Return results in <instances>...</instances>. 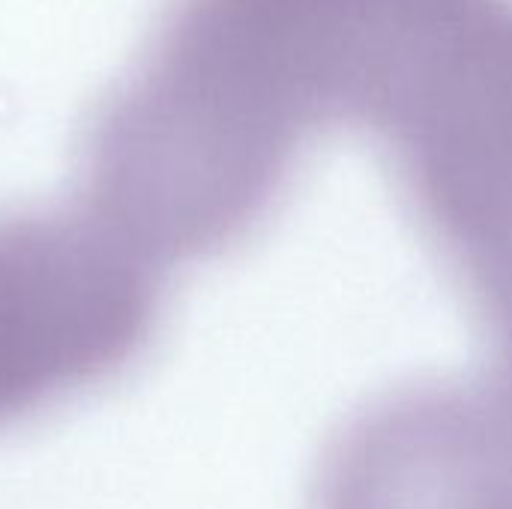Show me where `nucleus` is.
<instances>
[]
</instances>
